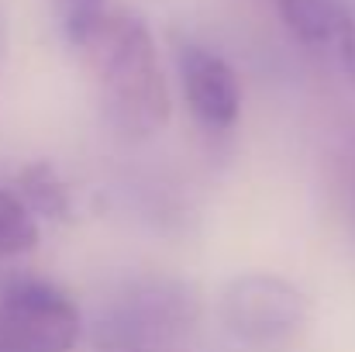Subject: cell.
Returning a JSON list of instances; mask_svg holds the SVG:
<instances>
[{
    "instance_id": "obj_7",
    "label": "cell",
    "mask_w": 355,
    "mask_h": 352,
    "mask_svg": "<svg viewBox=\"0 0 355 352\" xmlns=\"http://www.w3.org/2000/svg\"><path fill=\"white\" fill-rule=\"evenodd\" d=\"M17 197H21V204L31 215L55 218V221L69 215L66 183L55 176V169L49 162H31V166L21 169V176H17Z\"/></svg>"
},
{
    "instance_id": "obj_8",
    "label": "cell",
    "mask_w": 355,
    "mask_h": 352,
    "mask_svg": "<svg viewBox=\"0 0 355 352\" xmlns=\"http://www.w3.org/2000/svg\"><path fill=\"white\" fill-rule=\"evenodd\" d=\"M38 242V225L35 215L21 204L17 194L0 190V259L3 255H21L35 249Z\"/></svg>"
},
{
    "instance_id": "obj_2",
    "label": "cell",
    "mask_w": 355,
    "mask_h": 352,
    "mask_svg": "<svg viewBox=\"0 0 355 352\" xmlns=\"http://www.w3.org/2000/svg\"><path fill=\"white\" fill-rule=\"evenodd\" d=\"M80 328L76 301L49 280L17 276L0 294L3 352H73Z\"/></svg>"
},
{
    "instance_id": "obj_10",
    "label": "cell",
    "mask_w": 355,
    "mask_h": 352,
    "mask_svg": "<svg viewBox=\"0 0 355 352\" xmlns=\"http://www.w3.org/2000/svg\"><path fill=\"white\" fill-rule=\"evenodd\" d=\"M335 52H338V62L349 76V83L355 87V14L345 17V24L338 28V38H335Z\"/></svg>"
},
{
    "instance_id": "obj_5",
    "label": "cell",
    "mask_w": 355,
    "mask_h": 352,
    "mask_svg": "<svg viewBox=\"0 0 355 352\" xmlns=\"http://www.w3.org/2000/svg\"><path fill=\"white\" fill-rule=\"evenodd\" d=\"M176 69H180V83L187 94V104L200 124H207L211 131H225L238 121L241 111V87H238L235 69L211 49L176 38Z\"/></svg>"
},
{
    "instance_id": "obj_4",
    "label": "cell",
    "mask_w": 355,
    "mask_h": 352,
    "mask_svg": "<svg viewBox=\"0 0 355 352\" xmlns=\"http://www.w3.org/2000/svg\"><path fill=\"white\" fill-rule=\"evenodd\" d=\"M225 321L241 342L262 349L283 346L304 328L307 301L279 276H238L225 294Z\"/></svg>"
},
{
    "instance_id": "obj_6",
    "label": "cell",
    "mask_w": 355,
    "mask_h": 352,
    "mask_svg": "<svg viewBox=\"0 0 355 352\" xmlns=\"http://www.w3.org/2000/svg\"><path fill=\"white\" fill-rule=\"evenodd\" d=\"M283 24L304 45H335L338 28L352 14L342 0H276Z\"/></svg>"
},
{
    "instance_id": "obj_1",
    "label": "cell",
    "mask_w": 355,
    "mask_h": 352,
    "mask_svg": "<svg viewBox=\"0 0 355 352\" xmlns=\"http://www.w3.org/2000/svg\"><path fill=\"white\" fill-rule=\"evenodd\" d=\"M80 49L90 56L94 76L104 87L107 115L118 128L131 135H148L166 124L169 94L155 42L141 17L128 10H107Z\"/></svg>"
},
{
    "instance_id": "obj_12",
    "label": "cell",
    "mask_w": 355,
    "mask_h": 352,
    "mask_svg": "<svg viewBox=\"0 0 355 352\" xmlns=\"http://www.w3.org/2000/svg\"><path fill=\"white\" fill-rule=\"evenodd\" d=\"M0 352H3V349H0Z\"/></svg>"
},
{
    "instance_id": "obj_9",
    "label": "cell",
    "mask_w": 355,
    "mask_h": 352,
    "mask_svg": "<svg viewBox=\"0 0 355 352\" xmlns=\"http://www.w3.org/2000/svg\"><path fill=\"white\" fill-rule=\"evenodd\" d=\"M59 7H62V28L73 45H83L107 14V0H59Z\"/></svg>"
},
{
    "instance_id": "obj_3",
    "label": "cell",
    "mask_w": 355,
    "mask_h": 352,
    "mask_svg": "<svg viewBox=\"0 0 355 352\" xmlns=\"http://www.w3.org/2000/svg\"><path fill=\"white\" fill-rule=\"evenodd\" d=\"M197 318V297L173 280H145L114 308L101 325V339L111 352H145L155 342L173 339Z\"/></svg>"
},
{
    "instance_id": "obj_11",
    "label": "cell",
    "mask_w": 355,
    "mask_h": 352,
    "mask_svg": "<svg viewBox=\"0 0 355 352\" xmlns=\"http://www.w3.org/2000/svg\"><path fill=\"white\" fill-rule=\"evenodd\" d=\"M352 194H355V176H352Z\"/></svg>"
}]
</instances>
